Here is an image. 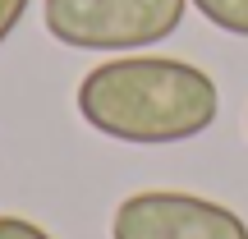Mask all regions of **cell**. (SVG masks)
<instances>
[{
    "mask_svg": "<svg viewBox=\"0 0 248 239\" xmlns=\"http://www.w3.org/2000/svg\"><path fill=\"white\" fill-rule=\"evenodd\" d=\"M188 0H46V32L69 51H147L179 32Z\"/></svg>",
    "mask_w": 248,
    "mask_h": 239,
    "instance_id": "cell-2",
    "label": "cell"
},
{
    "mask_svg": "<svg viewBox=\"0 0 248 239\" xmlns=\"http://www.w3.org/2000/svg\"><path fill=\"white\" fill-rule=\"evenodd\" d=\"M28 5H32V0H0V46L9 42V32H14L18 23H23Z\"/></svg>",
    "mask_w": 248,
    "mask_h": 239,
    "instance_id": "cell-6",
    "label": "cell"
},
{
    "mask_svg": "<svg viewBox=\"0 0 248 239\" xmlns=\"http://www.w3.org/2000/svg\"><path fill=\"white\" fill-rule=\"evenodd\" d=\"M110 239H248L239 212L179 189H142L115 207Z\"/></svg>",
    "mask_w": 248,
    "mask_h": 239,
    "instance_id": "cell-3",
    "label": "cell"
},
{
    "mask_svg": "<svg viewBox=\"0 0 248 239\" xmlns=\"http://www.w3.org/2000/svg\"><path fill=\"white\" fill-rule=\"evenodd\" d=\"M212 28L230 37H248V0H188Z\"/></svg>",
    "mask_w": 248,
    "mask_h": 239,
    "instance_id": "cell-4",
    "label": "cell"
},
{
    "mask_svg": "<svg viewBox=\"0 0 248 239\" xmlns=\"http://www.w3.org/2000/svg\"><path fill=\"white\" fill-rule=\"evenodd\" d=\"M78 115L106 138L166 147L212 129L221 92L207 69L175 55H115L83 74Z\"/></svg>",
    "mask_w": 248,
    "mask_h": 239,
    "instance_id": "cell-1",
    "label": "cell"
},
{
    "mask_svg": "<svg viewBox=\"0 0 248 239\" xmlns=\"http://www.w3.org/2000/svg\"><path fill=\"white\" fill-rule=\"evenodd\" d=\"M0 239H55L28 216H0Z\"/></svg>",
    "mask_w": 248,
    "mask_h": 239,
    "instance_id": "cell-5",
    "label": "cell"
}]
</instances>
